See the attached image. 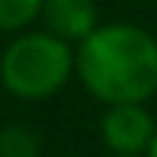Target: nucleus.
Returning a JSON list of instances; mask_svg holds the SVG:
<instances>
[{
  "instance_id": "obj_1",
  "label": "nucleus",
  "mask_w": 157,
  "mask_h": 157,
  "mask_svg": "<svg viewBox=\"0 0 157 157\" xmlns=\"http://www.w3.org/2000/svg\"><path fill=\"white\" fill-rule=\"evenodd\" d=\"M78 78L108 105H141L157 92V39L131 23H105L75 52Z\"/></svg>"
},
{
  "instance_id": "obj_3",
  "label": "nucleus",
  "mask_w": 157,
  "mask_h": 157,
  "mask_svg": "<svg viewBox=\"0 0 157 157\" xmlns=\"http://www.w3.org/2000/svg\"><path fill=\"white\" fill-rule=\"evenodd\" d=\"M157 134V124L144 105H108L101 115V137L121 157L144 154Z\"/></svg>"
},
{
  "instance_id": "obj_6",
  "label": "nucleus",
  "mask_w": 157,
  "mask_h": 157,
  "mask_svg": "<svg viewBox=\"0 0 157 157\" xmlns=\"http://www.w3.org/2000/svg\"><path fill=\"white\" fill-rule=\"evenodd\" d=\"M43 0H0V29H20L39 17Z\"/></svg>"
},
{
  "instance_id": "obj_4",
  "label": "nucleus",
  "mask_w": 157,
  "mask_h": 157,
  "mask_svg": "<svg viewBox=\"0 0 157 157\" xmlns=\"http://www.w3.org/2000/svg\"><path fill=\"white\" fill-rule=\"evenodd\" d=\"M39 17L46 20L49 33L62 43H69V39L82 43L98 29L95 0H43Z\"/></svg>"
},
{
  "instance_id": "obj_5",
  "label": "nucleus",
  "mask_w": 157,
  "mask_h": 157,
  "mask_svg": "<svg viewBox=\"0 0 157 157\" xmlns=\"http://www.w3.org/2000/svg\"><path fill=\"white\" fill-rule=\"evenodd\" d=\"M39 137L20 124H10L0 131V157H36Z\"/></svg>"
},
{
  "instance_id": "obj_7",
  "label": "nucleus",
  "mask_w": 157,
  "mask_h": 157,
  "mask_svg": "<svg viewBox=\"0 0 157 157\" xmlns=\"http://www.w3.org/2000/svg\"><path fill=\"white\" fill-rule=\"evenodd\" d=\"M147 157H157V134H154V141H151V147H147Z\"/></svg>"
},
{
  "instance_id": "obj_8",
  "label": "nucleus",
  "mask_w": 157,
  "mask_h": 157,
  "mask_svg": "<svg viewBox=\"0 0 157 157\" xmlns=\"http://www.w3.org/2000/svg\"><path fill=\"white\" fill-rule=\"evenodd\" d=\"M111 157H121V154H111Z\"/></svg>"
},
{
  "instance_id": "obj_2",
  "label": "nucleus",
  "mask_w": 157,
  "mask_h": 157,
  "mask_svg": "<svg viewBox=\"0 0 157 157\" xmlns=\"http://www.w3.org/2000/svg\"><path fill=\"white\" fill-rule=\"evenodd\" d=\"M75 69V52L52 33H26L10 43L0 62L3 85L20 98L39 101L66 85Z\"/></svg>"
}]
</instances>
